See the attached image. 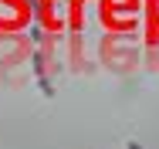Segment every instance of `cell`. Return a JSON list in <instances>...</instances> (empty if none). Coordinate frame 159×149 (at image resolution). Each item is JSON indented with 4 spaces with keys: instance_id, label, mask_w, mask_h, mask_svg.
<instances>
[{
    "instance_id": "obj_1",
    "label": "cell",
    "mask_w": 159,
    "mask_h": 149,
    "mask_svg": "<svg viewBox=\"0 0 159 149\" xmlns=\"http://www.w3.org/2000/svg\"><path fill=\"white\" fill-rule=\"evenodd\" d=\"M31 64H34V75H37V88H41V95H48V98H51V95H54V85L44 78V54H41V51H34V54H31Z\"/></svg>"
},
{
    "instance_id": "obj_2",
    "label": "cell",
    "mask_w": 159,
    "mask_h": 149,
    "mask_svg": "<svg viewBox=\"0 0 159 149\" xmlns=\"http://www.w3.org/2000/svg\"><path fill=\"white\" fill-rule=\"evenodd\" d=\"M129 149H142V146H139V142H129Z\"/></svg>"
}]
</instances>
